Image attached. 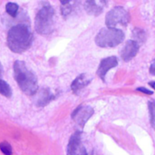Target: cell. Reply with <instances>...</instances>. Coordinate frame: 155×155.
<instances>
[{
	"mask_svg": "<svg viewBox=\"0 0 155 155\" xmlns=\"http://www.w3.org/2000/svg\"><path fill=\"white\" fill-rule=\"evenodd\" d=\"M130 21L129 12L123 6H115L111 9L105 16L107 27L114 28L118 25H126Z\"/></svg>",
	"mask_w": 155,
	"mask_h": 155,
	"instance_id": "obj_5",
	"label": "cell"
},
{
	"mask_svg": "<svg viewBox=\"0 0 155 155\" xmlns=\"http://www.w3.org/2000/svg\"><path fill=\"white\" fill-rule=\"evenodd\" d=\"M54 15V10L49 5H44L39 9L35 18V26L38 34L46 35L53 32Z\"/></svg>",
	"mask_w": 155,
	"mask_h": 155,
	"instance_id": "obj_3",
	"label": "cell"
},
{
	"mask_svg": "<svg viewBox=\"0 0 155 155\" xmlns=\"http://www.w3.org/2000/svg\"><path fill=\"white\" fill-rule=\"evenodd\" d=\"M91 81H92V79L90 77H88V75L85 74H82L78 75L71 84V89H72L73 93L75 94H78L81 90H83L84 87H86L91 83Z\"/></svg>",
	"mask_w": 155,
	"mask_h": 155,
	"instance_id": "obj_11",
	"label": "cell"
},
{
	"mask_svg": "<svg viewBox=\"0 0 155 155\" xmlns=\"http://www.w3.org/2000/svg\"><path fill=\"white\" fill-rule=\"evenodd\" d=\"M150 74H153V75H155V59L152 62L151 64V66H150Z\"/></svg>",
	"mask_w": 155,
	"mask_h": 155,
	"instance_id": "obj_20",
	"label": "cell"
},
{
	"mask_svg": "<svg viewBox=\"0 0 155 155\" xmlns=\"http://www.w3.org/2000/svg\"><path fill=\"white\" fill-rule=\"evenodd\" d=\"M107 5V0H85L84 9L89 15H99Z\"/></svg>",
	"mask_w": 155,
	"mask_h": 155,
	"instance_id": "obj_10",
	"label": "cell"
},
{
	"mask_svg": "<svg viewBox=\"0 0 155 155\" xmlns=\"http://www.w3.org/2000/svg\"><path fill=\"white\" fill-rule=\"evenodd\" d=\"M148 108L150 112V119H151V125L155 130V101L152 100L148 103Z\"/></svg>",
	"mask_w": 155,
	"mask_h": 155,
	"instance_id": "obj_16",
	"label": "cell"
},
{
	"mask_svg": "<svg viewBox=\"0 0 155 155\" xmlns=\"http://www.w3.org/2000/svg\"><path fill=\"white\" fill-rule=\"evenodd\" d=\"M18 8H19L18 5L15 3H12V2L7 3L6 5H5V11H6V13L10 16H12V17H15L17 15Z\"/></svg>",
	"mask_w": 155,
	"mask_h": 155,
	"instance_id": "obj_15",
	"label": "cell"
},
{
	"mask_svg": "<svg viewBox=\"0 0 155 155\" xmlns=\"http://www.w3.org/2000/svg\"><path fill=\"white\" fill-rule=\"evenodd\" d=\"M136 90L139 91V92H142V93H143V94H153V91H150V90L146 89L145 87H138Z\"/></svg>",
	"mask_w": 155,
	"mask_h": 155,
	"instance_id": "obj_19",
	"label": "cell"
},
{
	"mask_svg": "<svg viewBox=\"0 0 155 155\" xmlns=\"http://www.w3.org/2000/svg\"><path fill=\"white\" fill-rule=\"evenodd\" d=\"M85 148L82 145L81 133L75 132L70 137L69 143L67 144L66 154L67 155H81Z\"/></svg>",
	"mask_w": 155,
	"mask_h": 155,
	"instance_id": "obj_7",
	"label": "cell"
},
{
	"mask_svg": "<svg viewBox=\"0 0 155 155\" xmlns=\"http://www.w3.org/2000/svg\"><path fill=\"white\" fill-rule=\"evenodd\" d=\"M0 94L7 98L12 96V90L10 85L1 78H0Z\"/></svg>",
	"mask_w": 155,
	"mask_h": 155,
	"instance_id": "obj_14",
	"label": "cell"
},
{
	"mask_svg": "<svg viewBox=\"0 0 155 155\" xmlns=\"http://www.w3.org/2000/svg\"><path fill=\"white\" fill-rule=\"evenodd\" d=\"M54 98V95L51 93L49 89H43L40 91L38 94V99H37L36 104L38 106H45Z\"/></svg>",
	"mask_w": 155,
	"mask_h": 155,
	"instance_id": "obj_13",
	"label": "cell"
},
{
	"mask_svg": "<svg viewBox=\"0 0 155 155\" xmlns=\"http://www.w3.org/2000/svg\"><path fill=\"white\" fill-rule=\"evenodd\" d=\"M94 109L88 105H79L72 114V118L81 127H84L87 121L93 116Z\"/></svg>",
	"mask_w": 155,
	"mask_h": 155,
	"instance_id": "obj_6",
	"label": "cell"
},
{
	"mask_svg": "<svg viewBox=\"0 0 155 155\" xmlns=\"http://www.w3.org/2000/svg\"><path fill=\"white\" fill-rule=\"evenodd\" d=\"M2 72H3V70H2V66H1V63H0V77L2 75Z\"/></svg>",
	"mask_w": 155,
	"mask_h": 155,
	"instance_id": "obj_22",
	"label": "cell"
},
{
	"mask_svg": "<svg viewBox=\"0 0 155 155\" xmlns=\"http://www.w3.org/2000/svg\"><path fill=\"white\" fill-rule=\"evenodd\" d=\"M61 13L64 17L70 15L80 5L81 0H60Z\"/></svg>",
	"mask_w": 155,
	"mask_h": 155,
	"instance_id": "obj_12",
	"label": "cell"
},
{
	"mask_svg": "<svg viewBox=\"0 0 155 155\" xmlns=\"http://www.w3.org/2000/svg\"><path fill=\"white\" fill-rule=\"evenodd\" d=\"M33 41V35L29 28L24 25H16L10 28L7 34V45L9 49L17 54L26 51Z\"/></svg>",
	"mask_w": 155,
	"mask_h": 155,
	"instance_id": "obj_1",
	"label": "cell"
},
{
	"mask_svg": "<svg viewBox=\"0 0 155 155\" xmlns=\"http://www.w3.org/2000/svg\"><path fill=\"white\" fill-rule=\"evenodd\" d=\"M133 35H134V40L136 42H138L139 44L143 43L145 41L146 36H145V34H144V32L143 30H141L139 28H136L134 30V32H133Z\"/></svg>",
	"mask_w": 155,
	"mask_h": 155,
	"instance_id": "obj_17",
	"label": "cell"
},
{
	"mask_svg": "<svg viewBox=\"0 0 155 155\" xmlns=\"http://www.w3.org/2000/svg\"><path fill=\"white\" fill-rule=\"evenodd\" d=\"M81 155H87V153H86V150H84V152H83V153Z\"/></svg>",
	"mask_w": 155,
	"mask_h": 155,
	"instance_id": "obj_23",
	"label": "cell"
},
{
	"mask_svg": "<svg viewBox=\"0 0 155 155\" xmlns=\"http://www.w3.org/2000/svg\"><path fill=\"white\" fill-rule=\"evenodd\" d=\"M140 48V44L135 40H128L121 52V57L124 62L131 61L136 56Z\"/></svg>",
	"mask_w": 155,
	"mask_h": 155,
	"instance_id": "obj_8",
	"label": "cell"
},
{
	"mask_svg": "<svg viewBox=\"0 0 155 155\" xmlns=\"http://www.w3.org/2000/svg\"><path fill=\"white\" fill-rule=\"evenodd\" d=\"M118 64V60L115 56H109L104 59H103L99 64V67L97 69V74L98 76L104 81L105 80V75L108 73V71L112 68L116 67Z\"/></svg>",
	"mask_w": 155,
	"mask_h": 155,
	"instance_id": "obj_9",
	"label": "cell"
},
{
	"mask_svg": "<svg viewBox=\"0 0 155 155\" xmlns=\"http://www.w3.org/2000/svg\"><path fill=\"white\" fill-rule=\"evenodd\" d=\"M124 39V34L121 29L103 28L95 36V44L103 48L115 47Z\"/></svg>",
	"mask_w": 155,
	"mask_h": 155,
	"instance_id": "obj_4",
	"label": "cell"
},
{
	"mask_svg": "<svg viewBox=\"0 0 155 155\" xmlns=\"http://www.w3.org/2000/svg\"><path fill=\"white\" fill-rule=\"evenodd\" d=\"M0 150H1V152L3 153V154L4 155L13 154V150H12L11 145H10L7 142H5V141L2 142V143H0Z\"/></svg>",
	"mask_w": 155,
	"mask_h": 155,
	"instance_id": "obj_18",
	"label": "cell"
},
{
	"mask_svg": "<svg viewBox=\"0 0 155 155\" xmlns=\"http://www.w3.org/2000/svg\"><path fill=\"white\" fill-rule=\"evenodd\" d=\"M149 84H150V85H151V86H152L153 89H155V82H151Z\"/></svg>",
	"mask_w": 155,
	"mask_h": 155,
	"instance_id": "obj_21",
	"label": "cell"
},
{
	"mask_svg": "<svg viewBox=\"0 0 155 155\" xmlns=\"http://www.w3.org/2000/svg\"><path fill=\"white\" fill-rule=\"evenodd\" d=\"M14 76L20 89L27 95H34L37 89V78L23 61L14 63Z\"/></svg>",
	"mask_w": 155,
	"mask_h": 155,
	"instance_id": "obj_2",
	"label": "cell"
}]
</instances>
